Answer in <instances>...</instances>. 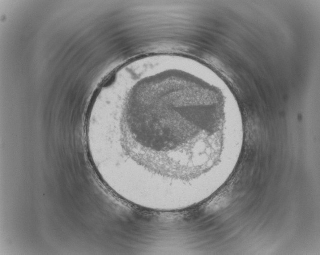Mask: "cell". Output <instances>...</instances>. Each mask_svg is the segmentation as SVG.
Here are the masks:
<instances>
[{
	"instance_id": "cell-1",
	"label": "cell",
	"mask_w": 320,
	"mask_h": 255,
	"mask_svg": "<svg viewBox=\"0 0 320 255\" xmlns=\"http://www.w3.org/2000/svg\"><path fill=\"white\" fill-rule=\"evenodd\" d=\"M127 133L138 156L164 169L210 167L236 131L224 102L201 88L159 87L124 102Z\"/></svg>"
},
{
	"instance_id": "cell-2",
	"label": "cell",
	"mask_w": 320,
	"mask_h": 255,
	"mask_svg": "<svg viewBox=\"0 0 320 255\" xmlns=\"http://www.w3.org/2000/svg\"><path fill=\"white\" fill-rule=\"evenodd\" d=\"M119 74H120V73H119ZM121 76H122V75H121ZM122 77H123V76H122ZM124 80H125V79H124Z\"/></svg>"
}]
</instances>
